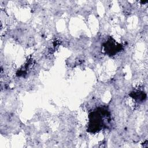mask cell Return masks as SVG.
<instances>
[{"mask_svg": "<svg viewBox=\"0 0 148 148\" xmlns=\"http://www.w3.org/2000/svg\"><path fill=\"white\" fill-rule=\"evenodd\" d=\"M108 116V112L104 108H98L93 111L89 116L88 130L91 132L100 130L105 125V117Z\"/></svg>", "mask_w": 148, "mask_h": 148, "instance_id": "obj_1", "label": "cell"}, {"mask_svg": "<svg viewBox=\"0 0 148 148\" xmlns=\"http://www.w3.org/2000/svg\"><path fill=\"white\" fill-rule=\"evenodd\" d=\"M105 51L109 55L116 54L121 50L122 46L121 45L117 43L114 40H109L104 45Z\"/></svg>", "mask_w": 148, "mask_h": 148, "instance_id": "obj_2", "label": "cell"}]
</instances>
